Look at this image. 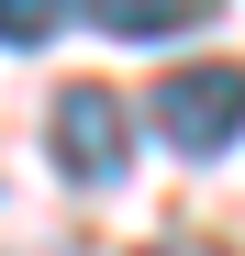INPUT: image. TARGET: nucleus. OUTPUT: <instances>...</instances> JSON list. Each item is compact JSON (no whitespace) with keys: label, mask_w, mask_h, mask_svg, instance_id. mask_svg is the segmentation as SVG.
Here are the masks:
<instances>
[{"label":"nucleus","mask_w":245,"mask_h":256,"mask_svg":"<svg viewBox=\"0 0 245 256\" xmlns=\"http://www.w3.org/2000/svg\"><path fill=\"white\" fill-rule=\"evenodd\" d=\"M145 122H156V145H178L190 167H223V156L245 145V67H234V56L168 67V90L145 100Z\"/></svg>","instance_id":"nucleus-1"},{"label":"nucleus","mask_w":245,"mask_h":256,"mask_svg":"<svg viewBox=\"0 0 245 256\" xmlns=\"http://www.w3.org/2000/svg\"><path fill=\"white\" fill-rule=\"evenodd\" d=\"M45 156L67 167L78 190H122V178H134V100H112V90H56Z\"/></svg>","instance_id":"nucleus-2"},{"label":"nucleus","mask_w":245,"mask_h":256,"mask_svg":"<svg viewBox=\"0 0 245 256\" xmlns=\"http://www.w3.org/2000/svg\"><path fill=\"white\" fill-rule=\"evenodd\" d=\"M212 0H90V22L122 34V45H168V34H190Z\"/></svg>","instance_id":"nucleus-3"},{"label":"nucleus","mask_w":245,"mask_h":256,"mask_svg":"<svg viewBox=\"0 0 245 256\" xmlns=\"http://www.w3.org/2000/svg\"><path fill=\"white\" fill-rule=\"evenodd\" d=\"M90 0H0V45H45V34H67Z\"/></svg>","instance_id":"nucleus-4"},{"label":"nucleus","mask_w":245,"mask_h":256,"mask_svg":"<svg viewBox=\"0 0 245 256\" xmlns=\"http://www.w3.org/2000/svg\"><path fill=\"white\" fill-rule=\"evenodd\" d=\"M145 256H178V245H145Z\"/></svg>","instance_id":"nucleus-5"}]
</instances>
